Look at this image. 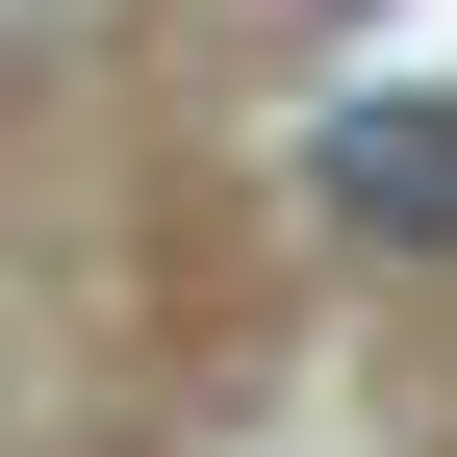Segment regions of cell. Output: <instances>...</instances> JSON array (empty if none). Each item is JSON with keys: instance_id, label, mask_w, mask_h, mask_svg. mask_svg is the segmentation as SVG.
Returning <instances> with one entry per match:
<instances>
[{"instance_id": "cell-1", "label": "cell", "mask_w": 457, "mask_h": 457, "mask_svg": "<svg viewBox=\"0 0 457 457\" xmlns=\"http://www.w3.org/2000/svg\"><path fill=\"white\" fill-rule=\"evenodd\" d=\"M305 204L356 254H457V102H330L305 128Z\"/></svg>"}, {"instance_id": "cell-2", "label": "cell", "mask_w": 457, "mask_h": 457, "mask_svg": "<svg viewBox=\"0 0 457 457\" xmlns=\"http://www.w3.org/2000/svg\"><path fill=\"white\" fill-rule=\"evenodd\" d=\"M279 26H381V0H279Z\"/></svg>"}]
</instances>
